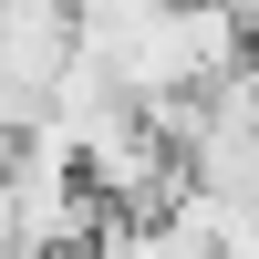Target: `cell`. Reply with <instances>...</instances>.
I'll list each match as a JSON object with an SVG mask.
<instances>
[{
  "mask_svg": "<svg viewBox=\"0 0 259 259\" xmlns=\"http://www.w3.org/2000/svg\"><path fill=\"white\" fill-rule=\"evenodd\" d=\"M73 135V177L104 197V218H166V207L187 197V156L166 145V124L145 114L135 94H114L104 114L62 124Z\"/></svg>",
  "mask_w": 259,
  "mask_h": 259,
  "instance_id": "6da1fadb",
  "label": "cell"
},
{
  "mask_svg": "<svg viewBox=\"0 0 259 259\" xmlns=\"http://www.w3.org/2000/svg\"><path fill=\"white\" fill-rule=\"evenodd\" d=\"M83 52V0H0V73L52 94V73Z\"/></svg>",
  "mask_w": 259,
  "mask_h": 259,
  "instance_id": "7a4b0ae2",
  "label": "cell"
},
{
  "mask_svg": "<svg viewBox=\"0 0 259 259\" xmlns=\"http://www.w3.org/2000/svg\"><path fill=\"white\" fill-rule=\"evenodd\" d=\"M94 259H218L197 239V228L166 207V218H104V239H94Z\"/></svg>",
  "mask_w": 259,
  "mask_h": 259,
  "instance_id": "3957f363",
  "label": "cell"
},
{
  "mask_svg": "<svg viewBox=\"0 0 259 259\" xmlns=\"http://www.w3.org/2000/svg\"><path fill=\"white\" fill-rule=\"evenodd\" d=\"M52 259H94V249H52Z\"/></svg>",
  "mask_w": 259,
  "mask_h": 259,
  "instance_id": "277c9868",
  "label": "cell"
}]
</instances>
